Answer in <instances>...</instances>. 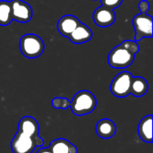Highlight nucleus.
Here are the masks:
<instances>
[{"instance_id": "13", "label": "nucleus", "mask_w": 153, "mask_h": 153, "mask_svg": "<svg viewBox=\"0 0 153 153\" xmlns=\"http://www.w3.org/2000/svg\"><path fill=\"white\" fill-rule=\"evenodd\" d=\"M48 150L51 153H78L77 147L64 138H58L51 142Z\"/></svg>"}, {"instance_id": "2", "label": "nucleus", "mask_w": 153, "mask_h": 153, "mask_svg": "<svg viewBox=\"0 0 153 153\" xmlns=\"http://www.w3.org/2000/svg\"><path fill=\"white\" fill-rule=\"evenodd\" d=\"M19 45L22 54L29 59H34L40 56L45 48L42 39L33 33L23 35L20 39Z\"/></svg>"}, {"instance_id": "5", "label": "nucleus", "mask_w": 153, "mask_h": 153, "mask_svg": "<svg viewBox=\"0 0 153 153\" xmlns=\"http://www.w3.org/2000/svg\"><path fill=\"white\" fill-rule=\"evenodd\" d=\"M133 77L134 76L129 72L124 71L119 73L112 80L110 85L111 93L117 98H125L130 95V88Z\"/></svg>"}, {"instance_id": "1", "label": "nucleus", "mask_w": 153, "mask_h": 153, "mask_svg": "<svg viewBox=\"0 0 153 153\" xmlns=\"http://www.w3.org/2000/svg\"><path fill=\"white\" fill-rule=\"evenodd\" d=\"M97 106L96 97L89 91H78L70 101L72 112L76 116H85L91 114Z\"/></svg>"}, {"instance_id": "22", "label": "nucleus", "mask_w": 153, "mask_h": 153, "mask_svg": "<svg viewBox=\"0 0 153 153\" xmlns=\"http://www.w3.org/2000/svg\"><path fill=\"white\" fill-rule=\"evenodd\" d=\"M92 1H96V0H92Z\"/></svg>"}, {"instance_id": "3", "label": "nucleus", "mask_w": 153, "mask_h": 153, "mask_svg": "<svg viewBox=\"0 0 153 153\" xmlns=\"http://www.w3.org/2000/svg\"><path fill=\"white\" fill-rule=\"evenodd\" d=\"M42 138L30 136L17 132L11 142V149L13 153H32L37 147L43 146Z\"/></svg>"}, {"instance_id": "15", "label": "nucleus", "mask_w": 153, "mask_h": 153, "mask_svg": "<svg viewBox=\"0 0 153 153\" xmlns=\"http://www.w3.org/2000/svg\"><path fill=\"white\" fill-rule=\"evenodd\" d=\"M149 90L148 82L143 77H133L130 88V94L134 97H142L147 93Z\"/></svg>"}, {"instance_id": "16", "label": "nucleus", "mask_w": 153, "mask_h": 153, "mask_svg": "<svg viewBox=\"0 0 153 153\" xmlns=\"http://www.w3.org/2000/svg\"><path fill=\"white\" fill-rule=\"evenodd\" d=\"M13 21L12 10L10 1L2 0L0 1V25L6 26L9 25Z\"/></svg>"}, {"instance_id": "10", "label": "nucleus", "mask_w": 153, "mask_h": 153, "mask_svg": "<svg viewBox=\"0 0 153 153\" xmlns=\"http://www.w3.org/2000/svg\"><path fill=\"white\" fill-rule=\"evenodd\" d=\"M80 22V20L74 15H64L57 22V30L62 36L68 38V36L74 31Z\"/></svg>"}, {"instance_id": "8", "label": "nucleus", "mask_w": 153, "mask_h": 153, "mask_svg": "<svg viewBox=\"0 0 153 153\" xmlns=\"http://www.w3.org/2000/svg\"><path fill=\"white\" fill-rule=\"evenodd\" d=\"M116 21V13L113 9L100 6L93 12V22L100 27H108Z\"/></svg>"}, {"instance_id": "18", "label": "nucleus", "mask_w": 153, "mask_h": 153, "mask_svg": "<svg viewBox=\"0 0 153 153\" xmlns=\"http://www.w3.org/2000/svg\"><path fill=\"white\" fill-rule=\"evenodd\" d=\"M122 44L130 51H132L134 54H136L137 52H139L140 50V47L137 43V41H134V40H125L122 42Z\"/></svg>"}, {"instance_id": "21", "label": "nucleus", "mask_w": 153, "mask_h": 153, "mask_svg": "<svg viewBox=\"0 0 153 153\" xmlns=\"http://www.w3.org/2000/svg\"><path fill=\"white\" fill-rule=\"evenodd\" d=\"M37 153H51V152L48 150V149H46V148H42V149H40L39 152Z\"/></svg>"}, {"instance_id": "4", "label": "nucleus", "mask_w": 153, "mask_h": 153, "mask_svg": "<svg viewBox=\"0 0 153 153\" xmlns=\"http://www.w3.org/2000/svg\"><path fill=\"white\" fill-rule=\"evenodd\" d=\"M135 54L127 49L122 43L115 47L108 54V65L116 69H125L134 61Z\"/></svg>"}, {"instance_id": "9", "label": "nucleus", "mask_w": 153, "mask_h": 153, "mask_svg": "<svg viewBox=\"0 0 153 153\" xmlns=\"http://www.w3.org/2000/svg\"><path fill=\"white\" fill-rule=\"evenodd\" d=\"M92 30L89 26L80 22L74 31L68 36V39L74 44H83L92 38Z\"/></svg>"}, {"instance_id": "17", "label": "nucleus", "mask_w": 153, "mask_h": 153, "mask_svg": "<svg viewBox=\"0 0 153 153\" xmlns=\"http://www.w3.org/2000/svg\"><path fill=\"white\" fill-rule=\"evenodd\" d=\"M51 105L56 109H66L70 108V100L66 98L56 97L52 100Z\"/></svg>"}, {"instance_id": "19", "label": "nucleus", "mask_w": 153, "mask_h": 153, "mask_svg": "<svg viewBox=\"0 0 153 153\" xmlns=\"http://www.w3.org/2000/svg\"><path fill=\"white\" fill-rule=\"evenodd\" d=\"M100 2H101L102 6H105V7L114 10L120 6L123 0H100Z\"/></svg>"}, {"instance_id": "14", "label": "nucleus", "mask_w": 153, "mask_h": 153, "mask_svg": "<svg viewBox=\"0 0 153 153\" xmlns=\"http://www.w3.org/2000/svg\"><path fill=\"white\" fill-rule=\"evenodd\" d=\"M138 134L140 138L148 143H152V116L144 117L138 125Z\"/></svg>"}, {"instance_id": "12", "label": "nucleus", "mask_w": 153, "mask_h": 153, "mask_svg": "<svg viewBox=\"0 0 153 153\" xmlns=\"http://www.w3.org/2000/svg\"><path fill=\"white\" fill-rule=\"evenodd\" d=\"M95 131L100 138L109 139L116 134L117 126L112 120L108 118H103L97 123Z\"/></svg>"}, {"instance_id": "11", "label": "nucleus", "mask_w": 153, "mask_h": 153, "mask_svg": "<svg viewBox=\"0 0 153 153\" xmlns=\"http://www.w3.org/2000/svg\"><path fill=\"white\" fill-rule=\"evenodd\" d=\"M17 132L22 133L24 134L30 135V136H38L39 132V126L37 120L30 116L23 117L18 125V130Z\"/></svg>"}, {"instance_id": "20", "label": "nucleus", "mask_w": 153, "mask_h": 153, "mask_svg": "<svg viewBox=\"0 0 153 153\" xmlns=\"http://www.w3.org/2000/svg\"><path fill=\"white\" fill-rule=\"evenodd\" d=\"M139 10L141 12V13H147V12L150 9V4L147 0H142L139 4H138Z\"/></svg>"}, {"instance_id": "7", "label": "nucleus", "mask_w": 153, "mask_h": 153, "mask_svg": "<svg viewBox=\"0 0 153 153\" xmlns=\"http://www.w3.org/2000/svg\"><path fill=\"white\" fill-rule=\"evenodd\" d=\"M12 18L21 23H26L32 18L31 6L23 0H12L10 1Z\"/></svg>"}, {"instance_id": "6", "label": "nucleus", "mask_w": 153, "mask_h": 153, "mask_svg": "<svg viewBox=\"0 0 153 153\" xmlns=\"http://www.w3.org/2000/svg\"><path fill=\"white\" fill-rule=\"evenodd\" d=\"M133 25L135 30L134 39L140 41L143 38L152 37V17L147 13H139L134 17Z\"/></svg>"}]
</instances>
